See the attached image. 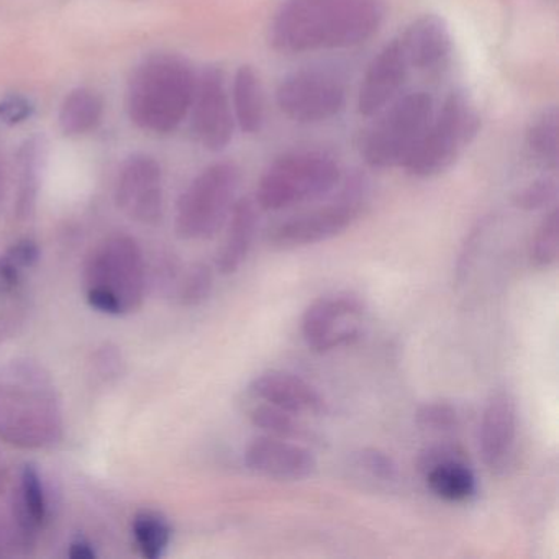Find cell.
Listing matches in <instances>:
<instances>
[{
    "label": "cell",
    "instance_id": "obj_12",
    "mask_svg": "<svg viewBox=\"0 0 559 559\" xmlns=\"http://www.w3.org/2000/svg\"><path fill=\"white\" fill-rule=\"evenodd\" d=\"M189 114L192 132L205 150L218 153L230 145L237 123L222 70L211 67L199 74Z\"/></svg>",
    "mask_w": 559,
    "mask_h": 559
},
{
    "label": "cell",
    "instance_id": "obj_28",
    "mask_svg": "<svg viewBox=\"0 0 559 559\" xmlns=\"http://www.w3.org/2000/svg\"><path fill=\"white\" fill-rule=\"evenodd\" d=\"M250 418L251 424L260 428L263 435L281 438V440L297 441V443L312 440V433L306 425L300 424L299 417L273 407V405H258L250 412Z\"/></svg>",
    "mask_w": 559,
    "mask_h": 559
},
{
    "label": "cell",
    "instance_id": "obj_24",
    "mask_svg": "<svg viewBox=\"0 0 559 559\" xmlns=\"http://www.w3.org/2000/svg\"><path fill=\"white\" fill-rule=\"evenodd\" d=\"M41 159H44V148L37 139L27 140L19 150V182L14 204V214L19 221L31 218L37 207Z\"/></svg>",
    "mask_w": 559,
    "mask_h": 559
},
{
    "label": "cell",
    "instance_id": "obj_29",
    "mask_svg": "<svg viewBox=\"0 0 559 559\" xmlns=\"http://www.w3.org/2000/svg\"><path fill=\"white\" fill-rule=\"evenodd\" d=\"M212 290H214V271L207 263H194L188 267L182 266L169 297L175 299L178 306L192 309V307L202 306L211 297Z\"/></svg>",
    "mask_w": 559,
    "mask_h": 559
},
{
    "label": "cell",
    "instance_id": "obj_1",
    "mask_svg": "<svg viewBox=\"0 0 559 559\" xmlns=\"http://www.w3.org/2000/svg\"><path fill=\"white\" fill-rule=\"evenodd\" d=\"M384 19L385 0H284L267 40L286 57L345 50L371 40Z\"/></svg>",
    "mask_w": 559,
    "mask_h": 559
},
{
    "label": "cell",
    "instance_id": "obj_34",
    "mask_svg": "<svg viewBox=\"0 0 559 559\" xmlns=\"http://www.w3.org/2000/svg\"><path fill=\"white\" fill-rule=\"evenodd\" d=\"M558 198V185L555 179L539 178L520 189L513 198V204L522 211H542L549 207Z\"/></svg>",
    "mask_w": 559,
    "mask_h": 559
},
{
    "label": "cell",
    "instance_id": "obj_2",
    "mask_svg": "<svg viewBox=\"0 0 559 559\" xmlns=\"http://www.w3.org/2000/svg\"><path fill=\"white\" fill-rule=\"evenodd\" d=\"M63 437V404L48 369L31 358L0 365V441L38 451Z\"/></svg>",
    "mask_w": 559,
    "mask_h": 559
},
{
    "label": "cell",
    "instance_id": "obj_39",
    "mask_svg": "<svg viewBox=\"0 0 559 559\" xmlns=\"http://www.w3.org/2000/svg\"><path fill=\"white\" fill-rule=\"evenodd\" d=\"M8 195V175H5L4 162L0 158V204L5 201Z\"/></svg>",
    "mask_w": 559,
    "mask_h": 559
},
{
    "label": "cell",
    "instance_id": "obj_3",
    "mask_svg": "<svg viewBox=\"0 0 559 559\" xmlns=\"http://www.w3.org/2000/svg\"><path fill=\"white\" fill-rule=\"evenodd\" d=\"M198 74L175 55L143 61L127 87V114L145 132L168 135L191 112Z\"/></svg>",
    "mask_w": 559,
    "mask_h": 559
},
{
    "label": "cell",
    "instance_id": "obj_38",
    "mask_svg": "<svg viewBox=\"0 0 559 559\" xmlns=\"http://www.w3.org/2000/svg\"><path fill=\"white\" fill-rule=\"evenodd\" d=\"M68 556L73 559H94L97 558V551L90 539L80 536V538L71 542L70 549H68Z\"/></svg>",
    "mask_w": 559,
    "mask_h": 559
},
{
    "label": "cell",
    "instance_id": "obj_21",
    "mask_svg": "<svg viewBox=\"0 0 559 559\" xmlns=\"http://www.w3.org/2000/svg\"><path fill=\"white\" fill-rule=\"evenodd\" d=\"M258 209L260 207L257 202L251 201L250 198L237 199L231 207L227 218V234L215 261V266L222 276H231L237 273L250 257L254 238H257L258 224H260Z\"/></svg>",
    "mask_w": 559,
    "mask_h": 559
},
{
    "label": "cell",
    "instance_id": "obj_37",
    "mask_svg": "<svg viewBox=\"0 0 559 559\" xmlns=\"http://www.w3.org/2000/svg\"><path fill=\"white\" fill-rule=\"evenodd\" d=\"M34 116V104L24 96H8L0 100V122L21 126Z\"/></svg>",
    "mask_w": 559,
    "mask_h": 559
},
{
    "label": "cell",
    "instance_id": "obj_6",
    "mask_svg": "<svg viewBox=\"0 0 559 559\" xmlns=\"http://www.w3.org/2000/svg\"><path fill=\"white\" fill-rule=\"evenodd\" d=\"M480 130L476 104L464 91L448 94L440 109L435 110L427 129L402 168L417 179H431L447 173Z\"/></svg>",
    "mask_w": 559,
    "mask_h": 559
},
{
    "label": "cell",
    "instance_id": "obj_5",
    "mask_svg": "<svg viewBox=\"0 0 559 559\" xmlns=\"http://www.w3.org/2000/svg\"><path fill=\"white\" fill-rule=\"evenodd\" d=\"M343 175L338 162L320 150H293L277 156L261 175L254 202L267 212L287 211L329 198Z\"/></svg>",
    "mask_w": 559,
    "mask_h": 559
},
{
    "label": "cell",
    "instance_id": "obj_36",
    "mask_svg": "<svg viewBox=\"0 0 559 559\" xmlns=\"http://www.w3.org/2000/svg\"><path fill=\"white\" fill-rule=\"evenodd\" d=\"M358 463L366 473L371 474L376 479L395 480L397 479V466H395L392 457L381 453L378 450H365L358 454Z\"/></svg>",
    "mask_w": 559,
    "mask_h": 559
},
{
    "label": "cell",
    "instance_id": "obj_19",
    "mask_svg": "<svg viewBox=\"0 0 559 559\" xmlns=\"http://www.w3.org/2000/svg\"><path fill=\"white\" fill-rule=\"evenodd\" d=\"M250 392L263 404L273 405L296 417H304V415L320 417L326 414L325 399L317 388L300 376L290 374V372L277 371V369L261 372L251 381Z\"/></svg>",
    "mask_w": 559,
    "mask_h": 559
},
{
    "label": "cell",
    "instance_id": "obj_4",
    "mask_svg": "<svg viewBox=\"0 0 559 559\" xmlns=\"http://www.w3.org/2000/svg\"><path fill=\"white\" fill-rule=\"evenodd\" d=\"M83 284L87 304L97 312H136L148 290V264L139 241L123 234L104 238L84 264Z\"/></svg>",
    "mask_w": 559,
    "mask_h": 559
},
{
    "label": "cell",
    "instance_id": "obj_7",
    "mask_svg": "<svg viewBox=\"0 0 559 559\" xmlns=\"http://www.w3.org/2000/svg\"><path fill=\"white\" fill-rule=\"evenodd\" d=\"M435 112L433 97L425 91L399 96L376 116L361 145V156L372 169L404 165Z\"/></svg>",
    "mask_w": 559,
    "mask_h": 559
},
{
    "label": "cell",
    "instance_id": "obj_10",
    "mask_svg": "<svg viewBox=\"0 0 559 559\" xmlns=\"http://www.w3.org/2000/svg\"><path fill=\"white\" fill-rule=\"evenodd\" d=\"M345 80L323 68H302L287 74L276 91L277 109L290 122L316 126L329 122L345 110Z\"/></svg>",
    "mask_w": 559,
    "mask_h": 559
},
{
    "label": "cell",
    "instance_id": "obj_16",
    "mask_svg": "<svg viewBox=\"0 0 559 559\" xmlns=\"http://www.w3.org/2000/svg\"><path fill=\"white\" fill-rule=\"evenodd\" d=\"M428 489L447 502H466L477 492V480L456 444H435L418 457Z\"/></svg>",
    "mask_w": 559,
    "mask_h": 559
},
{
    "label": "cell",
    "instance_id": "obj_26",
    "mask_svg": "<svg viewBox=\"0 0 559 559\" xmlns=\"http://www.w3.org/2000/svg\"><path fill=\"white\" fill-rule=\"evenodd\" d=\"M132 536L143 558L159 559L171 545V523L158 510L143 509L132 519Z\"/></svg>",
    "mask_w": 559,
    "mask_h": 559
},
{
    "label": "cell",
    "instance_id": "obj_33",
    "mask_svg": "<svg viewBox=\"0 0 559 559\" xmlns=\"http://www.w3.org/2000/svg\"><path fill=\"white\" fill-rule=\"evenodd\" d=\"M415 418L424 430L435 431V433L453 431L460 427V415H457L456 408L448 402H430V404L421 405Z\"/></svg>",
    "mask_w": 559,
    "mask_h": 559
},
{
    "label": "cell",
    "instance_id": "obj_14",
    "mask_svg": "<svg viewBox=\"0 0 559 559\" xmlns=\"http://www.w3.org/2000/svg\"><path fill=\"white\" fill-rule=\"evenodd\" d=\"M414 73L399 37L389 41L369 63L358 91V114L376 117L404 94L405 84Z\"/></svg>",
    "mask_w": 559,
    "mask_h": 559
},
{
    "label": "cell",
    "instance_id": "obj_30",
    "mask_svg": "<svg viewBox=\"0 0 559 559\" xmlns=\"http://www.w3.org/2000/svg\"><path fill=\"white\" fill-rule=\"evenodd\" d=\"M12 484L14 479L9 473L4 456L0 453V558L22 555L14 520H12Z\"/></svg>",
    "mask_w": 559,
    "mask_h": 559
},
{
    "label": "cell",
    "instance_id": "obj_15",
    "mask_svg": "<svg viewBox=\"0 0 559 559\" xmlns=\"http://www.w3.org/2000/svg\"><path fill=\"white\" fill-rule=\"evenodd\" d=\"M245 463L258 476L280 483L309 479L317 469L316 456L309 448L270 435H261L248 444Z\"/></svg>",
    "mask_w": 559,
    "mask_h": 559
},
{
    "label": "cell",
    "instance_id": "obj_20",
    "mask_svg": "<svg viewBox=\"0 0 559 559\" xmlns=\"http://www.w3.org/2000/svg\"><path fill=\"white\" fill-rule=\"evenodd\" d=\"M412 71L437 73L450 60L453 38L443 17L425 14L399 35Z\"/></svg>",
    "mask_w": 559,
    "mask_h": 559
},
{
    "label": "cell",
    "instance_id": "obj_35",
    "mask_svg": "<svg viewBox=\"0 0 559 559\" xmlns=\"http://www.w3.org/2000/svg\"><path fill=\"white\" fill-rule=\"evenodd\" d=\"M31 313V302L24 294L5 300V306L0 307V346H4L9 340L14 338L22 326L27 322Z\"/></svg>",
    "mask_w": 559,
    "mask_h": 559
},
{
    "label": "cell",
    "instance_id": "obj_13",
    "mask_svg": "<svg viewBox=\"0 0 559 559\" xmlns=\"http://www.w3.org/2000/svg\"><path fill=\"white\" fill-rule=\"evenodd\" d=\"M117 207L142 225H156L165 212L163 169L148 155H133L123 163L114 191Z\"/></svg>",
    "mask_w": 559,
    "mask_h": 559
},
{
    "label": "cell",
    "instance_id": "obj_27",
    "mask_svg": "<svg viewBox=\"0 0 559 559\" xmlns=\"http://www.w3.org/2000/svg\"><path fill=\"white\" fill-rule=\"evenodd\" d=\"M559 117L556 107L539 112L526 129V146L530 152L545 163L556 168L559 156Z\"/></svg>",
    "mask_w": 559,
    "mask_h": 559
},
{
    "label": "cell",
    "instance_id": "obj_32",
    "mask_svg": "<svg viewBox=\"0 0 559 559\" xmlns=\"http://www.w3.org/2000/svg\"><path fill=\"white\" fill-rule=\"evenodd\" d=\"M91 371L100 384H112L126 372V359L122 352L112 343H104L94 349L91 358Z\"/></svg>",
    "mask_w": 559,
    "mask_h": 559
},
{
    "label": "cell",
    "instance_id": "obj_8",
    "mask_svg": "<svg viewBox=\"0 0 559 559\" xmlns=\"http://www.w3.org/2000/svg\"><path fill=\"white\" fill-rule=\"evenodd\" d=\"M338 188L325 204L277 224L267 235L270 247L281 251L297 250L345 234L365 211L369 186L365 176L353 175L342 179Z\"/></svg>",
    "mask_w": 559,
    "mask_h": 559
},
{
    "label": "cell",
    "instance_id": "obj_23",
    "mask_svg": "<svg viewBox=\"0 0 559 559\" xmlns=\"http://www.w3.org/2000/svg\"><path fill=\"white\" fill-rule=\"evenodd\" d=\"M104 116V100L91 87H78L64 97L58 114L61 132L67 136H81L99 127Z\"/></svg>",
    "mask_w": 559,
    "mask_h": 559
},
{
    "label": "cell",
    "instance_id": "obj_11",
    "mask_svg": "<svg viewBox=\"0 0 559 559\" xmlns=\"http://www.w3.org/2000/svg\"><path fill=\"white\" fill-rule=\"evenodd\" d=\"M366 306L356 294L333 293L313 300L302 316L304 342L316 353H330L361 338Z\"/></svg>",
    "mask_w": 559,
    "mask_h": 559
},
{
    "label": "cell",
    "instance_id": "obj_18",
    "mask_svg": "<svg viewBox=\"0 0 559 559\" xmlns=\"http://www.w3.org/2000/svg\"><path fill=\"white\" fill-rule=\"evenodd\" d=\"M519 417L516 404L509 392L490 395L479 428V451L490 473H503L515 453Z\"/></svg>",
    "mask_w": 559,
    "mask_h": 559
},
{
    "label": "cell",
    "instance_id": "obj_17",
    "mask_svg": "<svg viewBox=\"0 0 559 559\" xmlns=\"http://www.w3.org/2000/svg\"><path fill=\"white\" fill-rule=\"evenodd\" d=\"M11 506L19 545L22 555H27L37 546L50 516L47 486L34 464H24L14 477Z\"/></svg>",
    "mask_w": 559,
    "mask_h": 559
},
{
    "label": "cell",
    "instance_id": "obj_9",
    "mask_svg": "<svg viewBox=\"0 0 559 559\" xmlns=\"http://www.w3.org/2000/svg\"><path fill=\"white\" fill-rule=\"evenodd\" d=\"M240 169L231 162H217L202 169L188 186L176 207L175 228L181 240L214 237L237 202Z\"/></svg>",
    "mask_w": 559,
    "mask_h": 559
},
{
    "label": "cell",
    "instance_id": "obj_31",
    "mask_svg": "<svg viewBox=\"0 0 559 559\" xmlns=\"http://www.w3.org/2000/svg\"><path fill=\"white\" fill-rule=\"evenodd\" d=\"M559 257V212L552 207L543 218L530 243V260L536 267H549Z\"/></svg>",
    "mask_w": 559,
    "mask_h": 559
},
{
    "label": "cell",
    "instance_id": "obj_22",
    "mask_svg": "<svg viewBox=\"0 0 559 559\" xmlns=\"http://www.w3.org/2000/svg\"><path fill=\"white\" fill-rule=\"evenodd\" d=\"M230 100L238 129L247 135H258L266 120V107L260 76L250 64H243L235 73Z\"/></svg>",
    "mask_w": 559,
    "mask_h": 559
},
{
    "label": "cell",
    "instance_id": "obj_25",
    "mask_svg": "<svg viewBox=\"0 0 559 559\" xmlns=\"http://www.w3.org/2000/svg\"><path fill=\"white\" fill-rule=\"evenodd\" d=\"M41 250L32 238L12 243L0 254V299H11L21 294L25 276L40 261Z\"/></svg>",
    "mask_w": 559,
    "mask_h": 559
}]
</instances>
